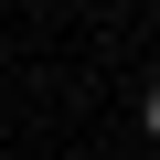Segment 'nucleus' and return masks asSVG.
Here are the masks:
<instances>
[{"mask_svg": "<svg viewBox=\"0 0 160 160\" xmlns=\"http://www.w3.org/2000/svg\"><path fill=\"white\" fill-rule=\"evenodd\" d=\"M139 118H149V139H160V75H149V96H139Z\"/></svg>", "mask_w": 160, "mask_h": 160, "instance_id": "1", "label": "nucleus"}]
</instances>
